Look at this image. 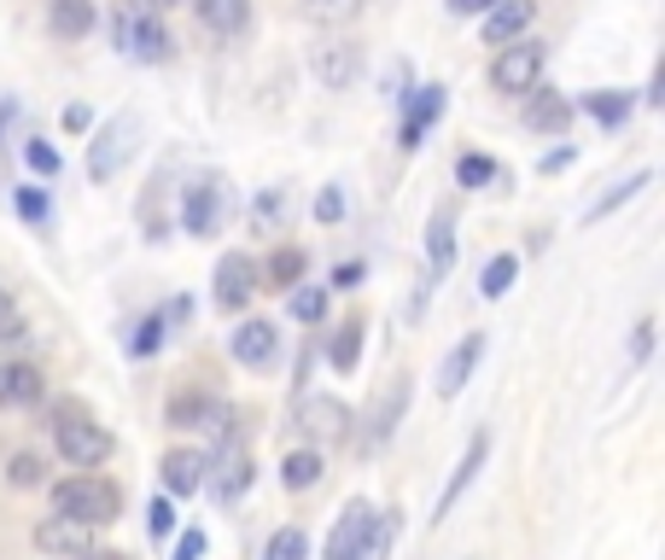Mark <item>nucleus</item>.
<instances>
[{
  "instance_id": "obj_40",
  "label": "nucleus",
  "mask_w": 665,
  "mask_h": 560,
  "mask_svg": "<svg viewBox=\"0 0 665 560\" xmlns=\"http://www.w3.org/2000/svg\"><path fill=\"white\" fill-rule=\"evenodd\" d=\"M7 479H12L18 490L41 485V462H35V455H12V462H7Z\"/></svg>"
},
{
  "instance_id": "obj_1",
  "label": "nucleus",
  "mask_w": 665,
  "mask_h": 560,
  "mask_svg": "<svg viewBox=\"0 0 665 560\" xmlns=\"http://www.w3.org/2000/svg\"><path fill=\"white\" fill-rule=\"evenodd\" d=\"M53 514L76 526H112L117 520V490L106 479H59L53 485Z\"/></svg>"
},
{
  "instance_id": "obj_46",
  "label": "nucleus",
  "mask_w": 665,
  "mask_h": 560,
  "mask_svg": "<svg viewBox=\"0 0 665 560\" xmlns=\"http://www.w3.org/2000/svg\"><path fill=\"white\" fill-rule=\"evenodd\" d=\"M176 560H204V531H181V543H176Z\"/></svg>"
},
{
  "instance_id": "obj_31",
  "label": "nucleus",
  "mask_w": 665,
  "mask_h": 560,
  "mask_svg": "<svg viewBox=\"0 0 665 560\" xmlns=\"http://www.w3.org/2000/svg\"><path fill=\"white\" fill-rule=\"evenodd\" d=\"M584 106H590V117L601 123V129H625V117H631V99L625 94H590Z\"/></svg>"
},
{
  "instance_id": "obj_28",
  "label": "nucleus",
  "mask_w": 665,
  "mask_h": 560,
  "mask_svg": "<svg viewBox=\"0 0 665 560\" xmlns=\"http://www.w3.org/2000/svg\"><path fill=\"white\" fill-rule=\"evenodd\" d=\"M357 12H362V0H304V18H309V24H321V30L350 24Z\"/></svg>"
},
{
  "instance_id": "obj_42",
  "label": "nucleus",
  "mask_w": 665,
  "mask_h": 560,
  "mask_svg": "<svg viewBox=\"0 0 665 560\" xmlns=\"http://www.w3.org/2000/svg\"><path fill=\"white\" fill-rule=\"evenodd\" d=\"M30 170H41V176H59V152L48 147V140H30Z\"/></svg>"
},
{
  "instance_id": "obj_50",
  "label": "nucleus",
  "mask_w": 665,
  "mask_h": 560,
  "mask_svg": "<svg viewBox=\"0 0 665 560\" xmlns=\"http://www.w3.org/2000/svg\"><path fill=\"white\" fill-rule=\"evenodd\" d=\"M567 163H572V147H555V152L543 158V170H567Z\"/></svg>"
},
{
  "instance_id": "obj_2",
  "label": "nucleus",
  "mask_w": 665,
  "mask_h": 560,
  "mask_svg": "<svg viewBox=\"0 0 665 560\" xmlns=\"http://www.w3.org/2000/svg\"><path fill=\"white\" fill-rule=\"evenodd\" d=\"M135 147H140V112H117L106 129L94 135V147H88V176L94 181H112L123 163L135 158Z\"/></svg>"
},
{
  "instance_id": "obj_37",
  "label": "nucleus",
  "mask_w": 665,
  "mask_h": 560,
  "mask_svg": "<svg viewBox=\"0 0 665 560\" xmlns=\"http://www.w3.org/2000/svg\"><path fill=\"white\" fill-rule=\"evenodd\" d=\"M455 181H462V187H473V193H479L485 181H496V163H490L485 152H467L462 163H455Z\"/></svg>"
},
{
  "instance_id": "obj_27",
  "label": "nucleus",
  "mask_w": 665,
  "mask_h": 560,
  "mask_svg": "<svg viewBox=\"0 0 665 560\" xmlns=\"http://www.w3.org/2000/svg\"><path fill=\"white\" fill-rule=\"evenodd\" d=\"M53 30L59 35H88L94 30V7H88V0H53Z\"/></svg>"
},
{
  "instance_id": "obj_3",
  "label": "nucleus",
  "mask_w": 665,
  "mask_h": 560,
  "mask_svg": "<svg viewBox=\"0 0 665 560\" xmlns=\"http://www.w3.org/2000/svg\"><path fill=\"white\" fill-rule=\"evenodd\" d=\"M222 204H228V181L222 176H199L181 187V228L193 240H211L222 228Z\"/></svg>"
},
{
  "instance_id": "obj_32",
  "label": "nucleus",
  "mask_w": 665,
  "mask_h": 560,
  "mask_svg": "<svg viewBox=\"0 0 665 560\" xmlns=\"http://www.w3.org/2000/svg\"><path fill=\"white\" fill-rule=\"evenodd\" d=\"M298 275H304V252L298 245H281V252L268 257V286H286V293H293Z\"/></svg>"
},
{
  "instance_id": "obj_26",
  "label": "nucleus",
  "mask_w": 665,
  "mask_h": 560,
  "mask_svg": "<svg viewBox=\"0 0 665 560\" xmlns=\"http://www.w3.org/2000/svg\"><path fill=\"white\" fill-rule=\"evenodd\" d=\"M403 409H409V380L398 373V380H391V391L380 398V409H373V444H391V432H398Z\"/></svg>"
},
{
  "instance_id": "obj_13",
  "label": "nucleus",
  "mask_w": 665,
  "mask_h": 560,
  "mask_svg": "<svg viewBox=\"0 0 665 560\" xmlns=\"http://www.w3.org/2000/svg\"><path fill=\"white\" fill-rule=\"evenodd\" d=\"M526 129H537V135L572 129V99L555 88H526Z\"/></svg>"
},
{
  "instance_id": "obj_30",
  "label": "nucleus",
  "mask_w": 665,
  "mask_h": 560,
  "mask_svg": "<svg viewBox=\"0 0 665 560\" xmlns=\"http://www.w3.org/2000/svg\"><path fill=\"white\" fill-rule=\"evenodd\" d=\"M263 560H309V531L304 526H281L275 537H268Z\"/></svg>"
},
{
  "instance_id": "obj_5",
  "label": "nucleus",
  "mask_w": 665,
  "mask_h": 560,
  "mask_svg": "<svg viewBox=\"0 0 665 560\" xmlns=\"http://www.w3.org/2000/svg\"><path fill=\"white\" fill-rule=\"evenodd\" d=\"M117 47L135 59H170V30L152 18V7H117Z\"/></svg>"
},
{
  "instance_id": "obj_16",
  "label": "nucleus",
  "mask_w": 665,
  "mask_h": 560,
  "mask_svg": "<svg viewBox=\"0 0 665 560\" xmlns=\"http://www.w3.org/2000/svg\"><path fill=\"white\" fill-rule=\"evenodd\" d=\"M316 76L327 88H350V82L362 76V47H350V41H327L316 47Z\"/></svg>"
},
{
  "instance_id": "obj_29",
  "label": "nucleus",
  "mask_w": 665,
  "mask_h": 560,
  "mask_svg": "<svg viewBox=\"0 0 665 560\" xmlns=\"http://www.w3.org/2000/svg\"><path fill=\"white\" fill-rule=\"evenodd\" d=\"M357 357H362V321H345L339 334H332V345H327V362L339 368V373H350V368H357Z\"/></svg>"
},
{
  "instance_id": "obj_47",
  "label": "nucleus",
  "mask_w": 665,
  "mask_h": 560,
  "mask_svg": "<svg viewBox=\"0 0 665 560\" xmlns=\"http://www.w3.org/2000/svg\"><path fill=\"white\" fill-rule=\"evenodd\" d=\"M88 123H94V112H88V106H71V112H65V129H76V135L88 129Z\"/></svg>"
},
{
  "instance_id": "obj_20",
  "label": "nucleus",
  "mask_w": 665,
  "mask_h": 560,
  "mask_svg": "<svg viewBox=\"0 0 665 560\" xmlns=\"http://www.w3.org/2000/svg\"><path fill=\"white\" fill-rule=\"evenodd\" d=\"M204 473H211V455H199V450H170L163 455V485H170V496H193L204 485Z\"/></svg>"
},
{
  "instance_id": "obj_15",
  "label": "nucleus",
  "mask_w": 665,
  "mask_h": 560,
  "mask_svg": "<svg viewBox=\"0 0 665 560\" xmlns=\"http://www.w3.org/2000/svg\"><path fill=\"white\" fill-rule=\"evenodd\" d=\"M531 18H537V0H496L485 18V41L490 47H508V41H519L531 30Z\"/></svg>"
},
{
  "instance_id": "obj_34",
  "label": "nucleus",
  "mask_w": 665,
  "mask_h": 560,
  "mask_svg": "<svg viewBox=\"0 0 665 560\" xmlns=\"http://www.w3.org/2000/svg\"><path fill=\"white\" fill-rule=\"evenodd\" d=\"M514 275H519V263H514L508 252H503V257H490V263H485V275H479V293H485V298H503L508 286H514Z\"/></svg>"
},
{
  "instance_id": "obj_21",
  "label": "nucleus",
  "mask_w": 665,
  "mask_h": 560,
  "mask_svg": "<svg viewBox=\"0 0 665 560\" xmlns=\"http://www.w3.org/2000/svg\"><path fill=\"white\" fill-rule=\"evenodd\" d=\"M35 549H41V554H88V526L65 520V514H53V520L35 526Z\"/></svg>"
},
{
  "instance_id": "obj_49",
  "label": "nucleus",
  "mask_w": 665,
  "mask_h": 560,
  "mask_svg": "<svg viewBox=\"0 0 665 560\" xmlns=\"http://www.w3.org/2000/svg\"><path fill=\"white\" fill-rule=\"evenodd\" d=\"M332 281H339V286H362V263H345V268H332Z\"/></svg>"
},
{
  "instance_id": "obj_33",
  "label": "nucleus",
  "mask_w": 665,
  "mask_h": 560,
  "mask_svg": "<svg viewBox=\"0 0 665 560\" xmlns=\"http://www.w3.org/2000/svg\"><path fill=\"white\" fill-rule=\"evenodd\" d=\"M642 187H648V170H636L631 181H619V187H613V193H608V199H595V204H590V222H601V216H613V211H619V204H631V199L642 193Z\"/></svg>"
},
{
  "instance_id": "obj_17",
  "label": "nucleus",
  "mask_w": 665,
  "mask_h": 560,
  "mask_svg": "<svg viewBox=\"0 0 665 560\" xmlns=\"http://www.w3.org/2000/svg\"><path fill=\"white\" fill-rule=\"evenodd\" d=\"M35 403H41V368L0 362V409H35Z\"/></svg>"
},
{
  "instance_id": "obj_43",
  "label": "nucleus",
  "mask_w": 665,
  "mask_h": 560,
  "mask_svg": "<svg viewBox=\"0 0 665 560\" xmlns=\"http://www.w3.org/2000/svg\"><path fill=\"white\" fill-rule=\"evenodd\" d=\"M18 334H24V321H18V309H12V298L0 293V345H12Z\"/></svg>"
},
{
  "instance_id": "obj_4",
  "label": "nucleus",
  "mask_w": 665,
  "mask_h": 560,
  "mask_svg": "<svg viewBox=\"0 0 665 560\" xmlns=\"http://www.w3.org/2000/svg\"><path fill=\"white\" fill-rule=\"evenodd\" d=\"M53 444H59V455H65L71 467H99L112 455L106 426H94L88 414H59V421H53Z\"/></svg>"
},
{
  "instance_id": "obj_36",
  "label": "nucleus",
  "mask_w": 665,
  "mask_h": 560,
  "mask_svg": "<svg viewBox=\"0 0 665 560\" xmlns=\"http://www.w3.org/2000/svg\"><path fill=\"white\" fill-rule=\"evenodd\" d=\"M391 537H398V520H391V514H373L368 543H362V560H386V554H391Z\"/></svg>"
},
{
  "instance_id": "obj_41",
  "label": "nucleus",
  "mask_w": 665,
  "mask_h": 560,
  "mask_svg": "<svg viewBox=\"0 0 665 560\" xmlns=\"http://www.w3.org/2000/svg\"><path fill=\"white\" fill-rule=\"evenodd\" d=\"M345 216V193H339V187H321V193H316V222H339Z\"/></svg>"
},
{
  "instance_id": "obj_9",
  "label": "nucleus",
  "mask_w": 665,
  "mask_h": 560,
  "mask_svg": "<svg viewBox=\"0 0 665 560\" xmlns=\"http://www.w3.org/2000/svg\"><path fill=\"white\" fill-rule=\"evenodd\" d=\"M252 286H257V268L245 263L240 252H228L217 263V309H222V316H240L245 298H252Z\"/></svg>"
},
{
  "instance_id": "obj_22",
  "label": "nucleus",
  "mask_w": 665,
  "mask_h": 560,
  "mask_svg": "<svg viewBox=\"0 0 665 560\" xmlns=\"http://www.w3.org/2000/svg\"><path fill=\"white\" fill-rule=\"evenodd\" d=\"M450 263H455V216L439 211L426 222V268H432V286H439V275H450Z\"/></svg>"
},
{
  "instance_id": "obj_44",
  "label": "nucleus",
  "mask_w": 665,
  "mask_h": 560,
  "mask_svg": "<svg viewBox=\"0 0 665 560\" xmlns=\"http://www.w3.org/2000/svg\"><path fill=\"white\" fill-rule=\"evenodd\" d=\"M18 211H24L30 222H41L48 216V193H41V187H24V193H18Z\"/></svg>"
},
{
  "instance_id": "obj_6",
  "label": "nucleus",
  "mask_w": 665,
  "mask_h": 560,
  "mask_svg": "<svg viewBox=\"0 0 665 560\" xmlns=\"http://www.w3.org/2000/svg\"><path fill=\"white\" fill-rule=\"evenodd\" d=\"M543 59H549V53L537 47V41H526V35H519V41H508V47L496 53L490 82H496L503 94H526V88H537V76H543Z\"/></svg>"
},
{
  "instance_id": "obj_8",
  "label": "nucleus",
  "mask_w": 665,
  "mask_h": 560,
  "mask_svg": "<svg viewBox=\"0 0 665 560\" xmlns=\"http://www.w3.org/2000/svg\"><path fill=\"white\" fill-rule=\"evenodd\" d=\"M170 426H181V432H217V439H228V426H234V414H228V403H217V398H176L170 403Z\"/></svg>"
},
{
  "instance_id": "obj_11",
  "label": "nucleus",
  "mask_w": 665,
  "mask_h": 560,
  "mask_svg": "<svg viewBox=\"0 0 665 560\" xmlns=\"http://www.w3.org/2000/svg\"><path fill=\"white\" fill-rule=\"evenodd\" d=\"M368 526H373V508L368 503H350L339 514V526H332V537H327V560H362Z\"/></svg>"
},
{
  "instance_id": "obj_45",
  "label": "nucleus",
  "mask_w": 665,
  "mask_h": 560,
  "mask_svg": "<svg viewBox=\"0 0 665 560\" xmlns=\"http://www.w3.org/2000/svg\"><path fill=\"white\" fill-rule=\"evenodd\" d=\"M648 350H654V321H636V334H631V362H648Z\"/></svg>"
},
{
  "instance_id": "obj_25",
  "label": "nucleus",
  "mask_w": 665,
  "mask_h": 560,
  "mask_svg": "<svg viewBox=\"0 0 665 560\" xmlns=\"http://www.w3.org/2000/svg\"><path fill=\"white\" fill-rule=\"evenodd\" d=\"M321 473H327L321 450H286V462H281V485H286V490H309V485H321Z\"/></svg>"
},
{
  "instance_id": "obj_38",
  "label": "nucleus",
  "mask_w": 665,
  "mask_h": 560,
  "mask_svg": "<svg viewBox=\"0 0 665 560\" xmlns=\"http://www.w3.org/2000/svg\"><path fill=\"white\" fill-rule=\"evenodd\" d=\"M147 531H152V543H163V537L176 531V503L170 496H158V503L147 508Z\"/></svg>"
},
{
  "instance_id": "obj_12",
  "label": "nucleus",
  "mask_w": 665,
  "mask_h": 560,
  "mask_svg": "<svg viewBox=\"0 0 665 560\" xmlns=\"http://www.w3.org/2000/svg\"><path fill=\"white\" fill-rule=\"evenodd\" d=\"M228 350H234V362H245V368H268L275 350H281V334H275V321H245V327H234Z\"/></svg>"
},
{
  "instance_id": "obj_48",
  "label": "nucleus",
  "mask_w": 665,
  "mask_h": 560,
  "mask_svg": "<svg viewBox=\"0 0 665 560\" xmlns=\"http://www.w3.org/2000/svg\"><path fill=\"white\" fill-rule=\"evenodd\" d=\"M496 0H450V12H462V18H473V12H490Z\"/></svg>"
},
{
  "instance_id": "obj_51",
  "label": "nucleus",
  "mask_w": 665,
  "mask_h": 560,
  "mask_svg": "<svg viewBox=\"0 0 665 560\" xmlns=\"http://www.w3.org/2000/svg\"><path fill=\"white\" fill-rule=\"evenodd\" d=\"M152 7H181V0H152Z\"/></svg>"
},
{
  "instance_id": "obj_39",
  "label": "nucleus",
  "mask_w": 665,
  "mask_h": 560,
  "mask_svg": "<svg viewBox=\"0 0 665 560\" xmlns=\"http://www.w3.org/2000/svg\"><path fill=\"white\" fill-rule=\"evenodd\" d=\"M158 345H163V316H147V321H140V334L129 339V350H135V357H158Z\"/></svg>"
},
{
  "instance_id": "obj_19",
  "label": "nucleus",
  "mask_w": 665,
  "mask_h": 560,
  "mask_svg": "<svg viewBox=\"0 0 665 560\" xmlns=\"http://www.w3.org/2000/svg\"><path fill=\"white\" fill-rule=\"evenodd\" d=\"M479 357H485V334H467L462 345L450 350V357H444V368H439V391H444V398H455V391H462V385L473 380V368H479Z\"/></svg>"
},
{
  "instance_id": "obj_23",
  "label": "nucleus",
  "mask_w": 665,
  "mask_h": 560,
  "mask_svg": "<svg viewBox=\"0 0 665 560\" xmlns=\"http://www.w3.org/2000/svg\"><path fill=\"white\" fill-rule=\"evenodd\" d=\"M193 7H199V24L217 35H240L252 24V0H193Z\"/></svg>"
},
{
  "instance_id": "obj_35",
  "label": "nucleus",
  "mask_w": 665,
  "mask_h": 560,
  "mask_svg": "<svg viewBox=\"0 0 665 560\" xmlns=\"http://www.w3.org/2000/svg\"><path fill=\"white\" fill-rule=\"evenodd\" d=\"M321 316H327V293H321V286H293V321L316 327Z\"/></svg>"
},
{
  "instance_id": "obj_7",
  "label": "nucleus",
  "mask_w": 665,
  "mask_h": 560,
  "mask_svg": "<svg viewBox=\"0 0 665 560\" xmlns=\"http://www.w3.org/2000/svg\"><path fill=\"white\" fill-rule=\"evenodd\" d=\"M298 426H304L316 444H345L350 409H345L339 398H304V403H298Z\"/></svg>"
},
{
  "instance_id": "obj_18",
  "label": "nucleus",
  "mask_w": 665,
  "mask_h": 560,
  "mask_svg": "<svg viewBox=\"0 0 665 560\" xmlns=\"http://www.w3.org/2000/svg\"><path fill=\"white\" fill-rule=\"evenodd\" d=\"M245 222H252V234H281L293 222V187H263L252 199V211H245Z\"/></svg>"
},
{
  "instance_id": "obj_14",
  "label": "nucleus",
  "mask_w": 665,
  "mask_h": 560,
  "mask_svg": "<svg viewBox=\"0 0 665 560\" xmlns=\"http://www.w3.org/2000/svg\"><path fill=\"white\" fill-rule=\"evenodd\" d=\"M204 485H211L222 503H234V496L252 485V455H245L234 439H222V455H217V473H204Z\"/></svg>"
},
{
  "instance_id": "obj_24",
  "label": "nucleus",
  "mask_w": 665,
  "mask_h": 560,
  "mask_svg": "<svg viewBox=\"0 0 665 560\" xmlns=\"http://www.w3.org/2000/svg\"><path fill=\"white\" fill-rule=\"evenodd\" d=\"M444 117V88H414L409 94V117H403V147H421L426 123Z\"/></svg>"
},
{
  "instance_id": "obj_10",
  "label": "nucleus",
  "mask_w": 665,
  "mask_h": 560,
  "mask_svg": "<svg viewBox=\"0 0 665 560\" xmlns=\"http://www.w3.org/2000/svg\"><path fill=\"white\" fill-rule=\"evenodd\" d=\"M485 455H490V432H473L467 439V450H462V462H455V473H450V485H444V496H439V508H432V520H444V514L462 503V490L479 479V467H485Z\"/></svg>"
}]
</instances>
